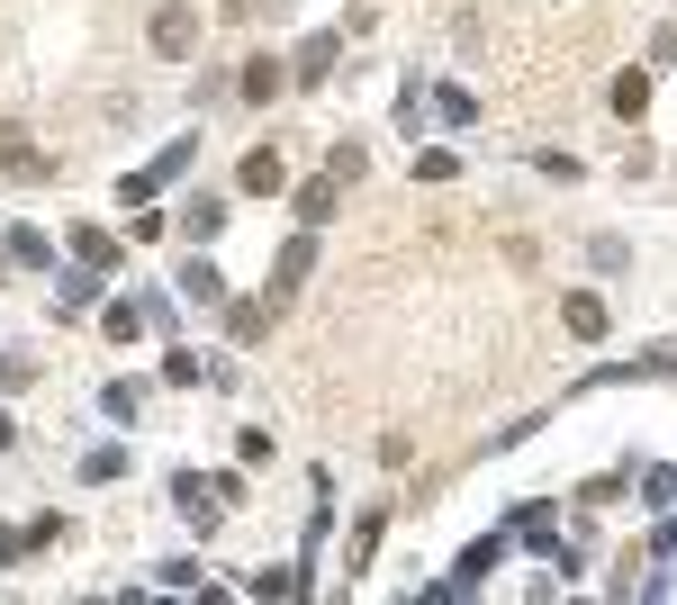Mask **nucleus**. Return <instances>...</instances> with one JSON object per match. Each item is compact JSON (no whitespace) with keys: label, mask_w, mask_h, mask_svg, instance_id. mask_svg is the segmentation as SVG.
I'll return each mask as SVG.
<instances>
[{"label":"nucleus","mask_w":677,"mask_h":605,"mask_svg":"<svg viewBox=\"0 0 677 605\" xmlns=\"http://www.w3.org/2000/svg\"><path fill=\"white\" fill-rule=\"evenodd\" d=\"M190 10H154V54H190Z\"/></svg>","instance_id":"1"},{"label":"nucleus","mask_w":677,"mask_h":605,"mask_svg":"<svg viewBox=\"0 0 677 605\" xmlns=\"http://www.w3.org/2000/svg\"><path fill=\"white\" fill-rule=\"evenodd\" d=\"M569 334H578V344H596V334H605V299L578 290V299H569Z\"/></svg>","instance_id":"2"},{"label":"nucleus","mask_w":677,"mask_h":605,"mask_svg":"<svg viewBox=\"0 0 677 605\" xmlns=\"http://www.w3.org/2000/svg\"><path fill=\"white\" fill-rule=\"evenodd\" d=\"M299 218H307V226H325V218H334V190H325V181H307V190H299Z\"/></svg>","instance_id":"3"},{"label":"nucleus","mask_w":677,"mask_h":605,"mask_svg":"<svg viewBox=\"0 0 677 605\" xmlns=\"http://www.w3.org/2000/svg\"><path fill=\"white\" fill-rule=\"evenodd\" d=\"M325 54H334V37H307V46H299V82H316V73H325Z\"/></svg>","instance_id":"4"},{"label":"nucleus","mask_w":677,"mask_h":605,"mask_svg":"<svg viewBox=\"0 0 677 605\" xmlns=\"http://www.w3.org/2000/svg\"><path fill=\"white\" fill-rule=\"evenodd\" d=\"M0 163H10V172H19V163H37V154H28V137H19V127H0Z\"/></svg>","instance_id":"5"}]
</instances>
